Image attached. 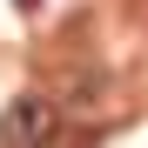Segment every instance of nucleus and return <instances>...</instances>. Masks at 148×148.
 I'll list each match as a JSON object with an SVG mask.
<instances>
[{"label":"nucleus","mask_w":148,"mask_h":148,"mask_svg":"<svg viewBox=\"0 0 148 148\" xmlns=\"http://www.w3.org/2000/svg\"><path fill=\"white\" fill-rule=\"evenodd\" d=\"M0 141L7 148H54L61 141V101L54 94H14L0 114Z\"/></svg>","instance_id":"nucleus-1"},{"label":"nucleus","mask_w":148,"mask_h":148,"mask_svg":"<svg viewBox=\"0 0 148 148\" xmlns=\"http://www.w3.org/2000/svg\"><path fill=\"white\" fill-rule=\"evenodd\" d=\"M14 7H20V14H40V0H14Z\"/></svg>","instance_id":"nucleus-2"}]
</instances>
